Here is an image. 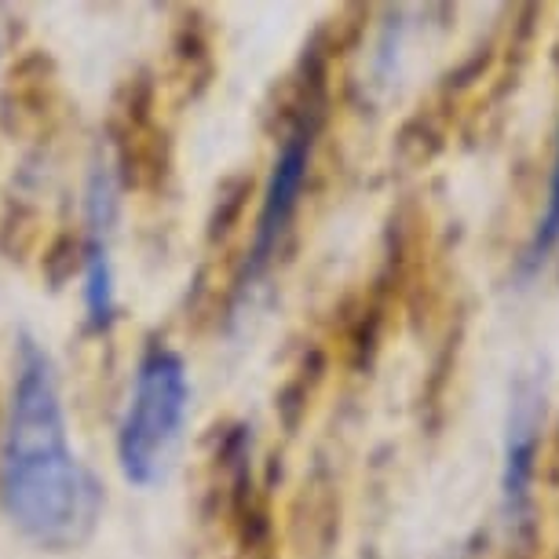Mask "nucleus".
Instances as JSON below:
<instances>
[{
	"label": "nucleus",
	"instance_id": "obj_4",
	"mask_svg": "<svg viewBox=\"0 0 559 559\" xmlns=\"http://www.w3.org/2000/svg\"><path fill=\"white\" fill-rule=\"evenodd\" d=\"M118 219V173L110 157H99L88 176V198H84V311L88 325L107 333L118 319V293H114V260L110 235Z\"/></svg>",
	"mask_w": 559,
	"mask_h": 559
},
{
	"label": "nucleus",
	"instance_id": "obj_2",
	"mask_svg": "<svg viewBox=\"0 0 559 559\" xmlns=\"http://www.w3.org/2000/svg\"><path fill=\"white\" fill-rule=\"evenodd\" d=\"M191 409V373L183 355L154 341L135 362L118 420V464L132 487H154L179 447Z\"/></svg>",
	"mask_w": 559,
	"mask_h": 559
},
{
	"label": "nucleus",
	"instance_id": "obj_5",
	"mask_svg": "<svg viewBox=\"0 0 559 559\" xmlns=\"http://www.w3.org/2000/svg\"><path fill=\"white\" fill-rule=\"evenodd\" d=\"M534 472V417L520 409V417L512 420V439H509V472H504V493L509 504H526V487H531Z\"/></svg>",
	"mask_w": 559,
	"mask_h": 559
},
{
	"label": "nucleus",
	"instance_id": "obj_6",
	"mask_svg": "<svg viewBox=\"0 0 559 559\" xmlns=\"http://www.w3.org/2000/svg\"><path fill=\"white\" fill-rule=\"evenodd\" d=\"M556 246H559V146H556V162H552V179H548V202H545L542 224L534 230L531 252H526V267H537Z\"/></svg>",
	"mask_w": 559,
	"mask_h": 559
},
{
	"label": "nucleus",
	"instance_id": "obj_3",
	"mask_svg": "<svg viewBox=\"0 0 559 559\" xmlns=\"http://www.w3.org/2000/svg\"><path fill=\"white\" fill-rule=\"evenodd\" d=\"M314 135H319V107H304L300 118L293 121V129L282 140V151L274 157L267 187H263V202L257 213V227H252V241L246 252V267L238 278V297H246L252 289V282H260L267 274L271 260L278 257L282 238L293 224L300 209L304 183L311 173V151H314Z\"/></svg>",
	"mask_w": 559,
	"mask_h": 559
},
{
	"label": "nucleus",
	"instance_id": "obj_1",
	"mask_svg": "<svg viewBox=\"0 0 559 559\" xmlns=\"http://www.w3.org/2000/svg\"><path fill=\"white\" fill-rule=\"evenodd\" d=\"M0 504L29 542L67 552L92 537L103 487L70 442L51 355L23 336L0 431Z\"/></svg>",
	"mask_w": 559,
	"mask_h": 559
}]
</instances>
